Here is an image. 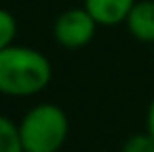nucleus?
Listing matches in <instances>:
<instances>
[{
  "label": "nucleus",
  "mask_w": 154,
  "mask_h": 152,
  "mask_svg": "<svg viewBox=\"0 0 154 152\" xmlns=\"http://www.w3.org/2000/svg\"><path fill=\"white\" fill-rule=\"evenodd\" d=\"M98 27L100 25L94 21V17L81 4V6H73V8L63 11L54 19L52 38L65 50H79L94 40Z\"/></svg>",
  "instance_id": "nucleus-3"
},
{
  "label": "nucleus",
  "mask_w": 154,
  "mask_h": 152,
  "mask_svg": "<svg viewBox=\"0 0 154 152\" xmlns=\"http://www.w3.org/2000/svg\"><path fill=\"white\" fill-rule=\"evenodd\" d=\"M17 31H19V27H17L15 15L6 8H0V50L15 44Z\"/></svg>",
  "instance_id": "nucleus-7"
},
{
  "label": "nucleus",
  "mask_w": 154,
  "mask_h": 152,
  "mask_svg": "<svg viewBox=\"0 0 154 152\" xmlns=\"http://www.w3.org/2000/svg\"><path fill=\"white\" fill-rule=\"evenodd\" d=\"M52 81L50 58L31 46H8L0 50V94L29 98L44 92Z\"/></svg>",
  "instance_id": "nucleus-1"
},
{
  "label": "nucleus",
  "mask_w": 154,
  "mask_h": 152,
  "mask_svg": "<svg viewBox=\"0 0 154 152\" xmlns=\"http://www.w3.org/2000/svg\"><path fill=\"white\" fill-rule=\"evenodd\" d=\"M0 152H25L19 135V125L4 115H0Z\"/></svg>",
  "instance_id": "nucleus-6"
},
{
  "label": "nucleus",
  "mask_w": 154,
  "mask_h": 152,
  "mask_svg": "<svg viewBox=\"0 0 154 152\" xmlns=\"http://www.w3.org/2000/svg\"><path fill=\"white\" fill-rule=\"evenodd\" d=\"M135 2L137 0H83V8L100 27H117L125 23Z\"/></svg>",
  "instance_id": "nucleus-4"
},
{
  "label": "nucleus",
  "mask_w": 154,
  "mask_h": 152,
  "mask_svg": "<svg viewBox=\"0 0 154 152\" xmlns=\"http://www.w3.org/2000/svg\"><path fill=\"white\" fill-rule=\"evenodd\" d=\"M123 25L142 44H154V0H137Z\"/></svg>",
  "instance_id": "nucleus-5"
},
{
  "label": "nucleus",
  "mask_w": 154,
  "mask_h": 152,
  "mask_svg": "<svg viewBox=\"0 0 154 152\" xmlns=\"http://www.w3.org/2000/svg\"><path fill=\"white\" fill-rule=\"evenodd\" d=\"M146 131L154 138V96L148 104V108H146Z\"/></svg>",
  "instance_id": "nucleus-9"
},
{
  "label": "nucleus",
  "mask_w": 154,
  "mask_h": 152,
  "mask_svg": "<svg viewBox=\"0 0 154 152\" xmlns=\"http://www.w3.org/2000/svg\"><path fill=\"white\" fill-rule=\"evenodd\" d=\"M121 152H154V138L144 129L137 133H131L123 142Z\"/></svg>",
  "instance_id": "nucleus-8"
},
{
  "label": "nucleus",
  "mask_w": 154,
  "mask_h": 152,
  "mask_svg": "<svg viewBox=\"0 0 154 152\" xmlns=\"http://www.w3.org/2000/svg\"><path fill=\"white\" fill-rule=\"evenodd\" d=\"M17 125L25 152H58L71 129L65 108L54 102L31 106Z\"/></svg>",
  "instance_id": "nucleus-2"
}]
</instances>
